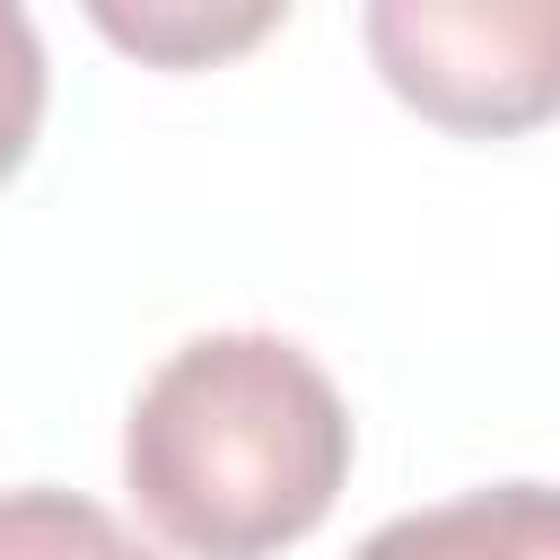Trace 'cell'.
<instances>
[{
    "label": "cell",
    "instance_id": "1",
    "mask_svg": "<svg viewBox=\"0 0 560 560\" xmlns=\"http://www.w3.org/2000/svg\"><path fill=\"white\" fill-rule=\"evenodd\" d=\"M140 516L192 560H262L315 534L350 481V411L280 332L184 341L122 420Z\"/></svg>",
    "mask_w": 560,
    "mask_h": 560
},
{
    "label": "cell",
    "instance_id": "2",
    "mask_svg": "<svg viewBox=\"0 0 560 560\" xmlns=\"http://www.w3.org/2000/svg\"><path fill=\"white\" fill-rule=\"evenodd\" d=\"M385 88L446 131L508 140L560 114V0H368Z\"/></svg>",
    "mask_w": 560,
    "mask_h": 560
},
{
    "label": "cell",
    "instance_id": "3",
    "mask_svg": "<svg viewBox=\"0 0 560 560\" xmlns=\"http://www.w3.org/2000/svg\"><path fill=\"white\" fill-rule=\"evenodd\" d=\"M350 560H560V490L499 481L376 525Z\"/></svg>",
    "mask_w": 560,
    "mask_h": 560
},
{
    "label": "cell",
    "instance_id": "4",
    "mask_svg": "<svg viewBox=\"0 0 560 560\" xmlns=\"http://www.w3.org/2000/svg\"><path fill=\"white\" fill-rule=\"evenodd\" d=\"M0 560H158L79 490H0Z\"/></svg>",
    "mask_w": 560,
    "mask_h": 560
},
{
    "label": "cell",
    "instance_id": "5",
    "mask_svg": "<svg viewBox=\"0 0 560 560\" xmlns=\"http://www.w3.org/2000/svg\"><path fill=\"white\" fill-rule=\"evenodd\" d=\"M96 26H105L122 52H140V61L192 70V61H210V52H236V44L271 35L280 9H114V0H105Z\"/></svg>",
    "mask_w": 560,
    "mask_h": 560
},
{
    "label": "cell",
    "instance_id": "6",
    "mask_svg": "<svg viewBox=\"0 0 560 560\" xmlns=\"http://www.w3.org/2000/svg\"><path fill=\"white\" fill-rule=\"evenodd\" d=\"M35 122H44V44H35V18L0 0V184L26 166Z\"/></svg>",
    "mask_w": 560,
    "mask_h": 560
}]
</instances>
